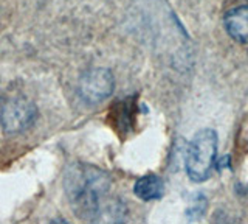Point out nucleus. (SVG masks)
I'll list each match as a JSON object with an SVG mask.
<instances>
[{"instance_id": "f257e3e1", "label": "nucleus", "mask_w": 248, "mask_h": 224, "mask_svg": "<svg viewBox=\"0 0 248 224\" xmlns=\"http://www.w3.org/2000/svg\"><path fill=\"white\" fill-rule=\"evenodd\" d=\"M68 203L78 218L95 221L101 213V201L110 189L108 174L89 164H70L64 174Z\"/></svg>"}, {"instance_id": "f03ea898", "label": "nucleus", "mask_w": 248, "mask_h": 224, "mask_svg": "<svg viewBox=\"0 0 248 224\" xmlns=\"http://www.w3.org/2000/svg\"><path fill=\"white\" fill-rule=\"evenodd\" d=\"M217 133L211 128L200 129L186 150L185 168L192 182H205L216 164Z\"/></svg>"}, {"instance_id": "7ed1b4c3", "label": "nucleus", "mask_w": 248, "mask_h": 224, "mask_svg": "<svg viewBox=\"0 0 248 224\" xmlns=\"http://www.w3.org/2000/svg\"><path fill=\"white\" fill-rule=\"evenodd\" d=\"M37 107L27 98H13L0 111V123L6 134H20L36 123Z\"/></svg>"}, {"instance_id": "20e7f679", "label": "nucleus", "mask_w": 248, "mask_h": 224, "mask_svg": "<svg viewBox=\"0 0 248 224\" xmlns=\"http://www.w3.org/2000/svg\"><path fill=\"white\" fill-rule=\"evenodd\" d=\"M115 90V76L104 67H93L79 80V94L89 104H99L110 98Z\"/></svg>"}, {"instance_id": "39448f33", "label": "nucleus", "mask_w": 248, "mask_h": 224, "mask_svg": "<svg viewBox=\"0 0 248 224\" xmlns=\"http://www.w3.org/2000/svg\"><path fill=\"white\" fill-rule=\"evenodd\" d=\"M223 27L231 39L239 44H248V5H240L227 11Z\"/></svg>"}, {"instance_id": "423d86ee", "label": "nucleus", "mask_w": 248, "mask_h": 224, "mask_svg": "<svg viewBox=\"0 0 248 224\" xmlns=\"http://www.w3.org/2000/svg\"><path fill=\"white\" fill-rule=\"evenodd\" d=\"M134 193L135 196L140 198L141 201H157L163 196L165 193V182L158 176V174H144L140 179H137L135 185H134Z\"/></svg>"}]
</instances>
